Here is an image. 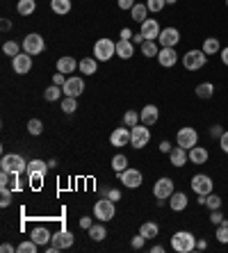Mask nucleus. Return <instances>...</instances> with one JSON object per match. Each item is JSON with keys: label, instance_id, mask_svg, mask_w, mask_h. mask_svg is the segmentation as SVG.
Here are the masks:
<instances>
[{"label": "nucleus", "instance_id": "nucleus-1", "mask_svg": "<svg viewBox=\"0 0 228 253\" xmlns=\"http://www.w3.org/2000/svg\"><path fill=\"white\" fill-rule=\"evenodd\" d=\"M171 249L178 253H192L196 251V237L190 233V230H178L171 237Z\"/></svg>", "mask_w": 228, "mask_h": 253}, {"label": "nucleus", "instance_id": "nucleus-2", "mask_svg": "<svg viewBox=\"0 0 228 253\" xmlns=\"http://www.w3.org/2000/svg\"><path fill=\"white\" fill-rule=\"evenodd\" d=\"M76 237L71 235V230H57L53 237H50V244L46 247V253H57L62 249H71Z\"/></svg>", "mask_w": 228, "mask_h": 253}, {"label": "nucleus", "instance_id": "nucleus-3", "mask_svg": "<svg viewBox=\"0 0 228 253\" xmlns=\"http://www.w3.org/2000/svg\"><path fill=\"white\" fill-rule=\"evenodd\" d=\"M0 169L9 171V173H14V176H21L23 171H28V162H25L21 155L9 153V155H2V160H0Z\"/></svg>", "mask_w": 228, "mask_h": 253}, {"label": "nucleus", "instance_id": "nucleus-4", "mask_svg": "<svg viewBox=\"0 0 228 253\" xmlns=\"http://www.w3.org/2000/svg\"><path fill=\"white\" fill-rule=\"evenodd\" d=\"M114 214H116V208H114V201H110L108 196H103L101 201H96V206H94V217L103 224H108L112 221Z\"/></svg>", "mask_w": 228, "mask_h": 253}, {"label": "nucleus", "instance_id": "nucleus-5", "mask_svg": "<svg viewBox=\"0 0 228 253\" xmlns=\"http://www.w3.org/2000/svg\"><path fill=\"white\" fill-rule=\"evenodd\" d=\"M192 189L196 196H208L215 192V183H212V178L208 176V173H196V176H192Z\"/></svg>", "mask_w": 228, "mask_h": 253}, {"label": "nucleus", "instance_id": "nucleus-6", "mask_svg": "<svg viewBox=\"0 0 228 253\" xmlns=\"http://www.w3.org/2000/svg\"><path fill=\"white\" fill-rule=\"evenodd\" d=\"M205 64H208V55L203 50H187L183 55V66L187 71H198V69H203Z\"/></svg>", "mask_w": 228, "mask_h": 253}, {"label": "nucleus", "instance_id": "nucleus-7", "mask_svg": "<svg viewBox=\"0 0 228 253\" xmlns=\"http://www.w3.org/2000/svg\"><path fill=\"white\" fill-rule=\"evenodd\" d=\"M149 141H151L149 126H144V124L132 126V128H130V146L132 148H144Z\"/></svg>", "mask_w": 228, "mask_h": 253}, {"label": "nucleus", "instance_id": "nucleus-8", "mask_svg": "<svg viewBox=\"0 0 228 253\" xmlns=\"http://www.w3.org/2000/svg\"><path fill=\"white\" fill-rule=\"evenodd\" d=\"M94 55H96L98 62H108L116 55V43L110 42V39H98L94 43Z\"/></svg>", "mask_w": 228, "mask_h": 253}, {"label": "nucleus", "instance_id": "nucleus-9", "mask_svg": "<svg viewBox=\"0 0 228 253\" xmlns=\"http://www.w3.org/2000/svg\"><path fill=\"white\" fill-rule=\"evenodd\" d=\"M46 171H48V165L43 162V160H32L28 162V176H30V183L35 187L43 183V176H46Z\"/></svg>", "mask_w": 228, "mask_h": 253}, {"label": "nucleus", "instance_id": "nucleus-10", "mask_svg": "<svg viewBox=\"0 0 228 253\" xmlns=\"http://www.w3.org/2000/svg\"><path fill=\"white\" fill-rule=\"evenodd\" d=\"M174 192H176V189H174V180H171V178H167V176L157 178L155 185H153V196H155L157 201H167L169 196L174 194Z\"/></svg>", "mask_w": 228, "mask_h": 253}, {"label": "nucleus", "instance_id": "nucleus-11", "mask_svg": "<svg viewBox=\"0 0 228 253\" xmlns=\"http://www.w3.org/2000/svg\"><path fill=\"white\" fill-rule=\"evenodd\" d=\"M43 48H46V42H43V37L41 35H37V32H32V35H28L23 39V50L28 55H39V53H43Z\"/></svg>", "mask_w": 228, "mask_h": 253}, {"label": "nucleus", "instance_id": "nucleus-12", "mask_svg": "<svg viewBox=\"0 0 228 253\" xmlns=\"http://www.w3.org/2000/svg\"><path fill=\"white\" fill-rule=\"evenodd\" d=\"M176 141H178V146L183 148H194L198 144V132L194 128H190V126H185V128H180L178 130V135H176Z\"/></svg>", "mask_w": 228, "mask_h": 253}, {"label": "nucleus", "instance_id": "nucleus-13", "mask_svg": "<svg viewBox=\"0 0 228 253\" xmlns=\"http://www.w3.org/2000/svg\"><path fill=\"white\" fill-rule=\"evenodd\" d=\"M119 180L123 183V187L128 189H137L139 185L144 183V176H142V171L139 169H126L119 173Z\"/></svg>", "mask_w": 228, "mask_h": 253}, {"label": "nucleus", "instance_id": "nucleus-14", "mask_svg": "<svg viewBox=\"0 0 228 253\" xmlns=\"http://www.w3.org/2000/svg\"><path fill=\"white\" fill-rule=\"evenodd\" d=\"M12 71L16 76H25L32 71V55L28 53H18L16 57H12Z\"/></svg>", "mask_w": 228, "mask_h": 253}, {"label": "nucleus", "instance_id": "nucleus-15", "mask_svg": "<svg viewBox=\"0 0 228 253\" xmlns=\"http://www.w3.org/2000/svg\"><path fill=\"white\" fill-rule=\"evenodd\" d=\"M62 91H64V96H73V98H78V96L84 91L82 78H78V76L66 78V83L62 84Z\"/></svg>", "mask_w": 228, "mask_h": 253}, {"label": "nucleus", "instance_id": "nucleus-16", "mask_svg": "<svg viewBox=\"0 0 228 253\" xmlns=\"http://www.w3.org/2000/svg\"><path fill=\"white\" fill-rule=\"evenodd\" d=\"M157 39H160V48H176L180 42V32L178 28H164Z\"/></svg>", "mask_w": 228, "mask_h": 253}, {"label": "nucleus", "instance_id": "nucleus-17", "mask_svg": "<svg viewBox=\"0 0 228 253\" xmlns=\"http://www.w3.org/2000/svg\"><path fill=\"white\" fill-rule=\"evenodd\" d=\"M110 144H112V146H116V148L128 146V144H130V128H128V126L116 128L112 135H110Z\"/></svg>", "mask_w": 228, "mask_h": 253}, {"label": "nucleus", "instance_id": "nucleus-18", "mask_svg": "<svg viewBox=\"0 0 228 253\" xmlns=\"http://www.w3.org/2000/svg\"><path fill=\"white\" fill-rule=\"evenodd\" d=\"M160 23H157L155 18H146L144 23H142V37L144 39H151V42H155L157 37H160Z\"/></svg>", "mask_w": 228, "mask_h": 253}, {"label": "nucleus", "instance_id": "nucleus-19", "mask_svg": "<svg viewBox=\"0 0 228 253\" xmlns=\"http://www.w3.org/2000/svg\"><path fill=\"white\" fill-rule=\"evenodd\" d=\"M157 62H160V66H164V69L176 66V62H178V53H176V48H160V53H157Z\"/></svg>", "mask_w": 228, "mask_h": 253}, {"label": "nucleus", "instance_id": "nucleus-20", "mask_svg": "<svg viewBox=\"0 0 228 253\" xmlns=\"http://www.w3.org/2000/svg\"><path fill=\"white\" fill-rule=\"evenodd\" d=\"M187 160H190L187 148H183V146H174V148H171V153H169V162H171L174 167H185Z\"/></svg>", "mask_w": 228, "mask_h": 253}, {"label": "nucleus", "instance_id": "nucleus-21", "mask_svg": "<svg viewBox=\"0 0 228 253\" xmlns=\"http://www.w3.org/2000/svg\"><path fill=\"white\" fill-rule=\"evenodd\" d=\"M157 119H160V110L155 105H146L142 112H139V121L144 126H153L157 124Z\"/></svg>", "mask_w": 228, "mask_h": 253}, {"label": "nucleus", "instance_id": "nucleus-22", "mask_svg": "<svg viewBox=\"0 0 228 253\" xmlns=\"http://www.w3.org/2000/svg\"><path fill=\"white\" fill-rule=\"evenodd\" d=\"M187 153H190V162H192V165H205V162H208V158H210L208 148L198 146V144L194 148H190Z\"/></svg>", "mask_w": 228, "mask_h": 253}, {"label": "nucleus", "instance_id": "nucleus-23", "mask_svg": "<svg viewBox=\"0 0 228 253\" xmlns=\"http://www.w3.org/2000/svg\"><path fill=\"white\" fill-rule=\"evenodd\" d=\"M169 208L174 212H183L187 208V194L185 192H174L169 196Z\"/></svg>", "mask_w": 228, "mask_h": 253}, {"label": "nucleus", "instance_id": "nucleus-24", "mask_svg": "<svg viewBox=\"0 0 228 253\" xmlns=\"http://www.w3.org/2000/svg\"><path fill=\"white\" fill-rule=\"evenodd\" d=\"M116 55H119L121 59H130L132 55H135V43L128 42V39H119V42H116Z\"/></svg>", "mask_w": 228, "mask_h": 253}, {"label": "nucleus", "instance_id": "nucleus-25", "mask_svg": "<svg viewBox=\"0 0 228 253\" xmlns=\"http://www.w3.org/2000/svg\"><path fill=\"white\" fill-rule=\"evenodd\" d=\"M50 230L48 228H43V226H37V228H32V235H30V240H35L39 247H46L50 242Z\"/></svg>", "mask_w": 228, "mask_h": 253}, {"label": "nucleus", "instance_id": "nucleus-26", "mask_svg": "<svg viewBox=\"0 0 228 253\" xmlns=\"http://www.w3.org/2000/svg\"><path fill=\"white\" fill-rule=\"evenodd\" d=\"M76 69H78V62H76L71 55H66V57H60V59H57V71H60V73H64V76L73 73Z\"/></svg>", "mask_w": 228, "mask_h": 253}, {"label": "nucleus", "instance_id": "nucleus-27", "mask_svg": "<svg viewBox=\"0 0 228 253\" xmlns=\"http://www.w3.org/2000/svg\"><path fill=\"white\" fill-rule=\"evenodd\" d=\"M96 62H98L96 57H94V59H91V57H84V59H80V62H78V69L82 71L84 76H94V73H96V69H98Z\"/></svg>", "mask_w": 228, "mask_h": 253}, {"label": "nucleus", "instance_id": "nucleus-28", "mask_svg": "<svg viewBox=\"0 0 228 253\" xmlns=\"http://www.w3.org/2000/svg\"><path fill=\"white\" fill-rule=\"evenodd\" d=\"M205 55H217V53H222V43H219V39L217 37H208L203 42V48H201Z\"/></svg>", "mask_w": 228, "mask_h": 253}, {"label": "nucleus", "instance_id": "nucleus-29", "mask_svg": "<svg viewBox=\"0 0 228 253\" xmlns=\"http://www.w3.org/2000/svg\"><path fill=\"white\" fill-rule=\"evenodd\" d=\"M50 9L57 16H64V14L71 12V0H50Z\"/></svg>", "mask_w": 228, "mask_h": 253}, {"label": "nucleus", "instance_id": "nucleus-30", "mask_svg": "<svg viewBox=\"0 0 228 253\" xmlns=\"http://www.w3.org/2000/svg\"><path fill=\"white\" fill-rule=\"evenodd\" d=\"M196 98H203V100H208V98H212L215 96V84L212 83H201V84H196Z\"/></svg>", "mask_w": 228, "mask_h": 253}, {"label": "nucleus", "instance_id": "nucleus-31", "mask_svg": "<svg viewBox=\"0 0 228 253\" xmlns=\"http://www.w3.org/2000/svg\"><path fill=\"white\" fill-rule=\"evenodd\" d=\"M37 9V2L35 0H18V5H16V12L21 14V16H32Z\"/></svg>", "mask_w": 228, "mask_h": 253}, {"label": "nucleus", "instance_id": "nucleus-32", "mask_svg": "<svg viewBox=\"0 0 228 253\" xmlns=\"http://www.w3.org/2000/svg\"><path fill=\"white\" fill-rule=\"evenodd\" d=\"M89 237L94 242H103V240H105V237H108V228H105V224L101 221V224L91 226V228H89Z\"/></svg>", "mask_w": 228, "mask_h": 253}, {"label": "nucleus", "instance_id": "nucleus-33", "mask_svg": "<svg viewBox=\"0 0 228 253\" xmlns=\"http://www.w3.org/2000/svg\"><path fill=\"white\" fill-rule=\"evenodd\" d=\"M139 233L146 237V240H153V237L160 235V226L153 224V221H146V224H142V228H139Z\"/></svg>", "mask_w": 228, "mask_h": 253}, {"label": "nucleus", "instance_id": "nucleus-34", "mask_svg": "<svg viewBox=\"0 0 228 253\" xmlns=\"http://www.w3.org/2000/svg\"><path fill=\"white\" fill-rule=\"evenodd\" d=\"M146 14H149V7L142 5V2H137V5L130 9L132 21H137V23H144V21H146Z\"/></svg>", "mask_w": 228, "mask_h": 253}, {"label": "nucleus", "instance_id": "nucleus-35", "mask_svg": "<svg viewBox=\"0 0 228 253\" xmlns=\"http://www.w3.org/2000/svg\"><path fill=\"white\" fill-rule=\"evenodd\" d=\"M142 55L144 57H157V53H160V48H157V43L155 42H151V39H146L144 43H142Z\"/></svg>", "mask_w": 228, "mask_h": 253}, {"label": "nucleus", "instance_id": "nucleus-36", "mask_svg": "<svg viewBox=\"0 0 228 253\" xmlns=\"http://www.w3.org/2000/svg\"><path fill=\"white\" fill-rule=\"evenodd\" d=\"M62 94H64V91H62L60 84H50V87L46 89V91H43V98L48 100V103H53V100H57Z\"/></svg>", "mask_w": 228, "mask_h": 253}, {"label": "nucleus", "instance_id": "nucleus-37", "mask_svg": "<svg viewBox=\"0 0 228 253\" xmlns=\"http://www.w3.org/2000/svg\"><path fill=\"white\" fill-rule=\"evenodd\" d=\"M76 110H78V103H76V98H73V96H64V98H62V112L73 114Z\"/></svg>", "mask_w": 228, "mask_h": 253}, {"label": "nucleus", "instance_id": "nucleus-38", "mask_svg": "<svg viewBox=\"0 0 228 253\" xmlns=\"http://www.w3.org/2000/svg\"><path fill=\"white\" fill-rule=\"evenodd\" d=\"M18 176H14V173H9V171H2L0 173V187L2 189H12V183H16Z\"/></svg>", "mask_w": 228, "mask_h": 253}, {"label": "nucleus", "instance_id": "nucleus-39", "mask_svg": "<svg viewBox=\"0 0 228 253\" xmlns=\"http://www.w3.org/2000/svg\"><path fill=\"white\" fill-rule=\"evenodd\" d=\"M137 124H142V121H139V112L137 110H128V112L123 114V126L132 128V126H137Z\"/></svg>", "mask_w": 228, "mask_h": 253}, {"label": "nucleus", "instance_id": "nucleus-40", "mask_svg": "<svg viewBox=\"0 0 228 253\" xmlns=\"http://www.w3.org/2000/svg\"><path fill=\"white\" fill-rule=\"evenodd\" d=\"M112 167H114V171H116V173H121V171H126L128 169V158L126 155H114L112 158Z\"/></svg>", "mask_w": 228, "mask_h": 253}, {"label": "nucleus", "instance_id": "nucleus-41", "mask_svg": "<svg viewBox=\"0 0 228 253\" xmlns=\"http://www.w3.org/2000/svg\"><path fill=\"white\" fill-rule=\"evenodd\" d=\"M205 208H210V210H222V196H217L215 192L208 194L205 196Z\"/></svg>", "mask_w": 228, "mask_h": 253}, {"label": "nucleus", "instance_id": "nucleus-42", "mask_svg": "<svg viewBox=\"0 0 228 253\" xmlns=\"http://www.w3.org/2000/svg\"><path fill=\"white\" fill-rule=\"evenodd\" d=\"M215 237L222 242V244H228V221H222V224L217 226Z\"/></svg>", "mask_w": 228, "mask_h": 253}, {"label": "nucleus", "instance_id": "nucleus-43", "mask_svg": "<svg viewBox=\"0 0 228 253\" xmlns=\"http://www.w3.org/2000/svg\"><path fill=\"white\" fill-rule=\"evenodd\" d=\"M37 249H39V244H37L35 240H28V242H21V244L16 247V251L18 253H35Z\"/></svg>", "mask_w": 228, "mask_h": 253}, {"label": "nucleus", "instance_id": "nucleus-44", "mask_svg": "<svg viewBox=\"0 0 228 253\" xmlns=\"http://www.w3.org/2000/svg\"><path fill=\"white\" fill-rule=\"evenodd\" d=\"M28 132H30V135H41L43 132V124L41 121H39V119H30V121H28Z\"/></svg>", "mask_w": 228, "mask_h": 253}, {"label": "nucleus", "instance_id": "nucleus-45", "mask_svg": "<svg viewBox=\"0 0 228 253\" xmlns=\"http://www.w3.org/2000/svg\"><path fill=\"white\" fill-rule=\"evenodd\" d=\"M146 7H149V12L160 14L167 7V0H146Z\"/></svg>", "mask_w": 228, "mask_h": 253}, {"label": "nucleus", "instance_id": "nucleus-46", "mask_svg": "<svg viewBox=\"0 0 228 253\" xmlns=\"http://www.w3.org/2000/svg\"><path fill=\"white\" fill-rule=\"evenodd\" d=\"M18 50H21V46H18L16 42H5V43H2V53L9 55V57H16Z\"/></svg>", "mask_w": 228, "mask_h": 253}, {"label": "nucleus", "instance_id": "nucleus-47", "mask_svg": "<svg viewBox=\"0 0 228 253\" xmlns=\"http://www.w3.org/2000/svg\"><path fill=\"white\" fill-rule=\"evenodd\" d=\"M144 244H146V237L142 235V233H137V235L130 240V247L132 249H144Z\"/></svg>", "mask_w": 228, "mask_h": 253}, {"label": "nucleus", "instance_id": "nucleus-48", "mask_svg": "<svg viewBox=\"0 0 228 253\" xmlns=\"http://www.w3.org/2000/svg\"><path fill=\"white\" fill-rule=\"evenodd\" d=\"M210 221H212L215 226H219L222 221H226V217H224L222 210H210Z\"/></svg>", "mask_w": 228, "mask_h": 253}, {"label": "nucleus", "instance_id": "nucleus-49", "mask_svg": "<svg viewBox=\"0 0 228 253\" xmlns=\"http://www.w3.org/2000/svg\"><path fill=\"white\" fill-rule=\"evenodd\" d=\"M12 189H2V196H0V206L2 208H7L9 203H12Z\"/></svg>", "mask_w": 228, "mask_h": 253}, {"label": "nucleus", "instance_id": "nucleus-50", "mask_svg": "<svg viewBox=\"0 0 228 253\" xmlns=\"http://www.w3.org/2000/svg\"><path fill=\"white\" fill-rule=\"evenodd\" d=\"M116 5H119V9H128V12H130L137 2H135V0H116Z\"/></svg>", "mask_w": 228, "mask_h": 253}, {"label": "nucleus", "instance_id": "nucleus-51", "mask_svg": "<svg viewBox=\"0 0 228 253\" xmlns=\"http://www.w3.org/2000/svg\"><path fill=\"white\" fill-rule=\"evenodd\" d=\"M222 135H224V128H222L219 124H215V126L210 128V137H212V139H219Z\"/></svg>", "mask_w": 228, "mask_h": 253}, {"label": "nucleus", "instance_id": "nucleus-52", "mask_svg": "<svg viewBox=\"0 0 228 253\" xmlns=\"http://www.w3.org/2000/svg\"><path fill=\"white\" fill-rule=\"evenodd\" d=\"M105 196H108L110 201H114V203H116V201H121V192H119V189H116V187L108 189V194H105Z\"/></svg>", "mask_w": 228, "mask_h": 253}, {"label": "nucleus", "instance_id": "nucleus-53", "mask_svg": "<svg viewBox=\"0 0 228 253\" xmlns=\"http://www.w3.org/2000/svg\"><path fill=\"white\" fill-rule=\"evenodd\" d=\"M219 146H222L224 153H228V130H224V135L219 137Z\"/></svg>", "mask_w": 228, "mask_h": 253}, {"label": "nucleus", "instance_id": "nucleus-54", "mask_svg": "<svg viewBox=\"0 0 228 253\" xmlns=\"http://www.w3.org/2000/svg\"><path fill=\"white\" fill-rule=\"evenodd\" d=\"M66 83V76H64V73H60V71H57V73H55V76H53V84H60V87H62V84H64Z\"/></svg>", "mask_w": 228, "mask_h": 253}, {"label": "nucleus", "instance_id": "nucleus-55", "mask_svg": "<svg viewBox=\"0 0 228 253\" xmlns=\"http://www.w3.org/2000/svg\"><path fill=\"white\" fill-rule=\"evenodd\" d=\"M91 226H94V221H91V217H82V219H80V228L89 230Z\"/></svg>", "mask_w": 228, "mask_h": 253}, {"label": "nucleus", "instance_id": "nucleus-56", "mask_svg": "<svg viewBox=\"0 0 228 253\" xmlns=\"http://www.w3.org/2000/svg\"><path fill=\"white\" fill-rule=\"evenodd\" d=\"M171 148H174V146H171V141H167V139L160 144V151H162V153H171Z\"/></svg>", "mask_w": 228, "mask_h": 253}, {"label": "nucleus", "instance_id": "nucleus-57", "mask_svg": "<svg viewBox=\"0 0 228 253\" xmlns=\"http://www.w3.org/2000/svg\"><path fill=\"white\" fill-rule=\"evenodd\" d=\"M132 37H135V35L130 32V28H123V30H121V39H128V42H130Z\"/></svg>", "mask_w": 228, "mask_h": 253}, {"label": "nucleus", "instance_id": "nucleus-58", "mask_svg": "<svg viewBox=\"0 0 228 253\" xmlns=\"http://www.w3.org/2000/svg\"><path fill=\"white\" fill-rule=\"evenodd\" d=\"M208 249V242L205 240H196V251H205Z\"/></svg>", "mask_w": 228, "mask_h": 253}, {"label": "nucleus", "instance_id": "nucleus-59", "mask_svg": "<svg viewBox=\"0 0 228 253\" xmlns=\"http://www.w3.org/2000/svg\"><path fill=\"white\" fill-rule=\"evenodd\" d=\"M0 28H2V32H7V30L12 28V23H9V18H2V23H0Z\"/></svg>", "mask_w": 228, "mask_h": 253}, {"label": "nucleus", "instance_id": "nucleus-60", "mask_svg": "<svg viewBox=\"0 0 228 253\" xmlns=\"http://www.w3.org/2000/svg\"><path fill=\"white\" fill-rule=\"evenodd\" d=\"M219 55H222V62L228 66V48H222V53H219Z\"/></svg>", "mask_w": 228, "mask_h": 253}, {"label": "nucleus", "instance_id": "nucleus-61", "mask_svg": "<svg viewBox=\"0 0 228 253\" xmlns=\"http://www.w3.org/2000/svg\"><path fill=\"white\" fill-rule=\"evenodd\" d=\"M0 251H2V253H12L14 247H12V244H2V247H0Z\"/></svg>", "mask_w": 228, "mask_h": 253}, {"label": "nucleus", "instance_id": "nucleus-62", "mask_svg": "<svg viewBox=\"0 0 228 253\" xmlns=\"http://www.w3.org/2000/svg\"><path fill=\"white\" fill-rule=\"evenodd\" d=\"M151 251H153V253H162V251H164V249H162V247H160V244H155V247H151Z\"/></svg>", "mask_w": 228, "mask_h": 253}, {"label": "nucleus", "instance_id": "nucleus-63", "mask_svg": "<svg viewBox=\"0 0 228 253\" xmlns=\"http://www.w3.org/2000/svg\"><path fill=\"white\" fill-rule=\"evenodd\" d=\"M176 2H178V0H167V5H176Z\"/></svg>", "mask_w": 228, "mask_h": 253}, {"label": "nucleus", "instance_id": "nucleus-64", "mask_svg": "<svg viewBox=\"0 0 228 253\" xmlns=\"http://www.w3.org/2000/svg\"><path fill=\"white\" fill-rule=\"evenodd\" d=\"M226 7H228V0H226Z\"/></svg>", "mask_w": 228, "mask_h": 253}]
</instances>
